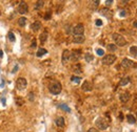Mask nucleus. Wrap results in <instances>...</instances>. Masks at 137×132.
Returning a JSON list of instances; mask_svg holds the SVG:
<instances>
[{
    "instance_id": "obj_1",
    "label": "nucleus",
    "mask_w": 137,
    "mask_h": 132,
    "mask_svg": "<svg viewBox=\"0 0 137 132\" xmlns=\"http://www.w3.org/2000/svg\"><path fill=\"white\" fill-rule=\"evenodd\" d=\"M49 90L52 94H59L62 90V86H61L60 82L58 81H53L50 85H49Z\"/></svg>"
},
{
    "instance_id": "obj_2",
    "label": "nucleus",
    "mask_w": 137,
    "mask_h": 132,
    "mask_svg": "<svg viewBox=\"0 0 137 132\" xmlns=\"http://www.w3.org/2000/svg\"><path fill=\"white\" fill-rule=\"evenodd\" d=\"M112 38H113V40L115 42V45L116 46H120V47H122V46H124L127 44L126 38H124L122 35H120V34L114 33L113 35H112Z\"/></svg>"
},
{
    "instance_id": "obj_3",
    "label": "nucleus",
    "mask_w": 137,
    "mask_h": 132,
    "mask_svg": "<svg viewBox=\"0 0 137 132\" xmlns=\"http://www.w3.org/2000/svg\"><path fill=\"white\" fill-rule=\"evenodd\" d=\"M95 125L100 130H106L108 127H109V122L104 117H98L96 119V122H95Z\"/></svg>"
},
{
    "instance_id": "obj_4",
    "label": "nucleus",
    "mask_w": 137,
    "mask_h": 132,
    "mask_svg": "<svg viewBox=\"0 0 137 132\" xmlns=\"http://www.w3.org/2000/svg\"><path fill=\"white\" fill-rule=\"evenodd\" d=\"M116 56L115 55H111V53H110V55H107V56H104L103 58H102V64L103 65H112L113 64V63L115 62V61H116Z\"/></svg>"
},
{
    "instance_id": "obj_5",
    "label": "nucleus",
    "mask_w": 137,
    "mask_h": 132,
    "mask_svg": "<svg viewBox=\"0 0 137 132\" xmlns=\"http://www.w3.org/2000/svg\"><path fill=\"white\" fill-rule=\"evenodd\" d=\"M121 67L124 68V69H128V68H134L137 67V64L134 61L130 60V59H123L121 61Z\"/></svg>"
},
{
    "instance_id": "obj_6",
    "label": "nucleus",
    "mask_w": 137,
    "mask_h": 132,
    "mask_svg": "<svg viewBox=\"0 0 137 132\" xmlns=\"http://www.w3.org/2000/svg\"><path fill=\"white\" fill-rule=\"evenodd\" d=\"M28 86V82L24 78H18L16 82V87L18 90H24Z\"/></svg>"
},
{
    "instance_id": "obj_7",
    "label": "nucleus",
    "mask_w": 137,
    "mask_h": 132,
    "mask_svg": "<svg viewBox=\"0 0 137 132\" xmlns=\"http://www.w3.org/2000/svg\"><path fill=\"white\" fill-rule=\"evenodd\" d=\"M83 33H84V26H83V24H81V23L75 25L74 28H73V34H74V36L83 35Z\"/></svg>"
},
{
    "instance_id": "obj_8",
    "label": "nucleus",
    "mask_w": 137,
    "mask_h": 132,
    "mask_svg": "<svg viewBox=\"0 0 137 132\" xmlns=\"http://www.w3.org/2000/svg\"><path fill=\"white\" fill-rule=\"evenodd\" d=\"M81 57V50L80 49H74L73 51H71V58L70 60L74 61V62H77L78 60Z\"/></svg>"
},
{
    "instance_id": "obj_9",
    "label": "nucleus",
    "mask_w": 137,
    "mask_h": 132,
    "mask_svg": "<svg viewBox=\"0 0 137 132\" xmlns=\"http://www.w3.org/2000/svg\"><path fill=\"white\" fill-rule=\"evenodd\" d=\"M29 11V6H28V3H26L25 1H21L20 4H19L18 6V13L21 14V15H24L26 14Z\"/></svg>"
},
{
    "instance_id": "obj_10",
    "label": "nucleus",
    "mask_w": 137,
    "mask_h": 132,
    "mask_svg": "<svg viewBox=\"0 0 137 132\" xmlns=\"http://www.w3.org/2000/svg\"><path fill=\"white\" fill-rule=\"evenodd\" d=\"M81 89L83 90V91L89 92V91H92L93 86H92V84L89 82V81H84V82H83V84L81 85Z\"/></svg>"
},
{
    "instance_id": "obj_11",
    "label": "nucleus",
    "mask_w": 137,
    "mask_h": 132,
    "mask_svg": "<svg viewBox=\"0 0 137 132\" xmlns=\"http://www.w3.org/2000/svg\"><path fill=\"white\" fill-rule=\"evenodd\" d=\"M70 58H71V51L68 50V49L63 50V53H62V63L63 64H65L67 62H68Z\"/></svg>"
},
{
    "instance_id": "obj_12",
    "label": "nucleus",
    "mask_w": 137,
    "mask_h": 132,
    "mask_svg": "<svg viewBox=\"0 0 137 132\" xmlns=\"http://www.w3.org/2000/svg\"><path fill=\"white\" fill-rule=\"evenodd\" d=\"M130 97H131V95H130V92H128V91L122 92V93L119 95V99H120V101L122 103H127L130 100Z\"/></svg>"
},
{
    "instance_id": "obj_13",
    "label": "nucleus",
    "mask_w": 137,
    "mask_h": 132,
    "mask_svg": "<svg viewBox=\"0 0 137 132\" xmlns=\"http://www.w3.org/2000/svg\"><path fill=\"white\" fill-rule=\"evenodd\" d=\"M85 40L83 35H79V36H74L73 37V42L75 43H82Z\"/></svg>"
},
{
    "instance_id": "obj_14",
    "label": "nucleus",
    "mask_w": 137,
    "mask_h": 132,
    "mask_svg": "<svg viewBox=\"0 0 137 132\" xmlns=\"http://www.w3.org/2000/svg\"><path fill=\"white\" fill-rule=\"evenodd\" d=\"M55 124L57 125V127H64V119H63L62 116H59V117H57V119H55Z\"/></svg>"
},
{
    "instance_id": "obj_15",
    "label": "nucleus",
    "mask_w": 137,
    "mask_h": 132,
    "mask_svg": "<svg viewBox=\"0 0 137 132\" xmlns=\"http://www.w3.org/2000/svg\"><path fill=\"white\" fill-rule=\"evenodd\" d=\"M31 28H32V31H38L39 29L41 28V23L39 21H35L31 25Z\"/></svg>"
},
{
    "instance_id": "obj_16",
    "label": "nucleus",
    "mask_w": 137,
    "mask_h": 132,
    "mask_svg": "<svg viewBox=\"0 0 137 132\" xmlns=\"http://www.w3.org/2000/svg\"><path fill=\"white\" fill-rule=\"evenodd\" d=\"M73 71H74L75 73H77V75H80V73L82 72V67H81V65H80L79 63L75 64L74 66H73Z\"/></svg>"
},
{
    "instance_id": "obj_17",
    "label": "nucleus",
    "mask_w": 137,
    "mask_h": 132,
    "mask_svg": "<svg viewBox=\"0 0 137 132\" xmlns=\"http://www.w3.org/2000/svg\"><path fill=\"white\" fill-rule=\"evenodd\" d=\"M100 14L103 15V16H106L107 18H111V17H112L111 11L108 9H100Z\"/></svg>"
},
{
    "instance_id": "obj_18",
    "label": "nucleus",
    "mask_w": 137,
    "mask_h": 132,
    "mask_svg": "<svg viewBox=\"0 0 137 132\" xmlns=\"http://www.w3.org/2000/svg\"><path fill=\"white\" fill-rule=\"evenodd\" d=\"M45 53H48V50L45 49V48H39L37 50V53H36V56H37L38 58L42 57V56H44Z\"/></svg>"
},
{
    "instance_id": "obj_19",
    "label": "nucleus",
    "mask_w": 137,
    "mask_h": 132,
    "mask_svg": "<svg viewBox=\"0 0 137 132\" xmlns=\"http://www.w3.org/2000/svg\"><path fill=\"white\" fill-rule=\"evenodd\" d=\"M48 39V31H43L40 36H39V40H40L41 43H44Z\"/></svg>"
},
{
    "instance_id": "obj_20",
    "label": "nucleus",
    "mask_w": 137,
    "mask_h": 132,
    "mask_svg": "<svg viewBox=\"0 0 137 132\" xmlns=\"http://www.w3.org/2000/svg\"><path fill=\"white\" fill-rule=\"evenodd\" d=\"M130 83V78L129 77H126V78H122L120 80V82H119V85L120 86H126V85H128Z\"/></svg>"
},
{
    "instance_id": "obj_21",
    "label": "nucleus",
    "mask_w": 137,
    "mask_h": 132,
    "mask_svg": "<svg viewBox=\"0 0 137 132\" xmlns=\"http://www.w3.org/2000/svg\"><path fill=\"white\" fill-rule=\"evenodd\" d=\"M127 119L130 124H135L136 123V117L133 115V114H128L127 115Z\"/></svg>"
},
{
    "instance_id": "obj_22",
    "label": "nucleus",
    "mask_w": 137,
    "mask_h": 132,
    "mask_svg": "<svg viewBox=\"0 0 137 132\" xmlns=\"http://www.w3.org/2000/svg\"><path fill=\"white\" fill-rule=\"evenodd\" d=\"M84 59H85L87 62H92V61L94 60V56H93L92 53H87L84 55Z\"/></svg>"
},
{
    "instance_id": "obj_23",
    "label": "nucleus",
    "mask_w": 137,
    "mask_h": 132,
    "mask_svg": "<svg viewBox=\"0 0 137 132\" xmlns=\"http://www.w3.org/2000/svg\"><path fill=\"white\" fill-rule=\"evenodd\" d=\"M18 24L20 26H24L26 24V18L25 17H21V18L18 19Z\"/></svg>"
},
{
    "instance_id": "obj_24",
    "label": "nucleus",
    "mask_w": 137,
    "mask_h": 132,
    "mask_svg": "<svg viewBox=\"0 0 137 132\" xmlns=\"http://www.w3.org/2000/svg\"><path fill=\"white\" fill-rule=\"evenodd\" d=\"M130 53L132 56H134V57H137V46H132L130 48Z\"/></svg>"
},
{
    "instance_id": "obj_25",
    "label": "nucleus",
    "mask_w": 137,
    "mask_h": 132,
    "mask_svg": "<svg viewBox=\"0 0 137 132\" xmlns=\"http://www.w3.org/2000/svg\"><path fill=\"white\" fill-rule=\"evenodd\" d=\"M71 81L74 83H76V84H79L80 81H81V79H80L79 77H76V75H73L72 78H71Z\"/></svg>"
},
{
    "instance_id": "obj_26",
    "label": "nucleus",
    "mask_w": 137,
    "mask_h": 132,
    "mask_svg": "<svg viewBox=\"0 0 137 132\" xmlns=\"http://www.w3.org/2000/svg\"><path fill=\"white\" fill-rule=\"evenodd\" d=\"M8 37H9V40L11 41V42H15V40H16V38H15V35H14V34L12 33V31H10V33H9Z\"/></svg>"
},
{
    "instance_id": "obj_27",
    "label": "nucleus",
    "mask_w": 137,
    "mask_h": 132,
    "mask_svg": "<svg viewBox=\"0 0 137 132\" xmlns=\"http://www.w3.org/2000/svg\"><path fill=\"white\" fill-rule=\"evenodd\" d=\"M108 49L110 51H115L117 49V46L115 45V44H109V45H108Z\"/></svg>"
},
{
    "instance_id": "obj_28",
    "label": "nucleus",
    "mask_w": 137,
    "mask_h": 132,
    "mask_svg": "<svg viewBox=\"0 0 137 132\" xmlns=\"http://www.w3.org/2000/svg\"><path fill=\"white\" fill-rule=\"evenodd\" d=\"M43 5H44V1H37L35 4V9H41Z\"/></svg>"
},
{
    "instance_id": "obj_29",
    "label": "nucleus",
    "mask_w": 137,
    "mask_h": 132,
    "mask_svg": "<svg viewBox=\"0 0 137 132\" xmlns=\"http://www.w3.org/2000/svg\"><path fill=\"white\" fill-rule=\"evenodd\" d=\"M16 104L18 105V106H22V105L24 104V101L21 99V97H17V99H16Z\"/></svg>"
},
{
    "instance_id": "obj_30",
    "label": "nucleus",
    "mask_w": 137,
    "mask_h": 132,
    "mask_svg": "<svg viewBox=\"0 0 137 132\" xmlns=\"http://www.w3.org/2000/svg\"><path fill=\"white\" fill-rule=\"evenodd\" d=\"M59 107H60L61 109L65 110V111H67V112H71V109L68 108V106H67V105H65V104H60V105H59Z\"/></svg>"
},
{
    "instance_id": "obj_31",
    "label": "nucleus",
    "mask_w": 137,
    "mask_h": 132,
    "mask_svg": "<svg viewBox=\"0 0 137 132\" xmlns=\"http://www.w3.org/2000/svg\"><path fill=\"white\" fill-rule=\"evenodd\" d=\"M96 53H97V55H98V56H103L104 55V50L101 49V48H97Z\"/></svg>"
},
{
    "instance_id": "obj_32",
    "label": "nucleus",
    "mask_w": 137,
    "mask_h": 132,
    "mask_svg": "<svg viewBox=\"0 0 137 132\" xmlns=\"http://www.w3.org/2000/svg\"><path fill=\"white\" fill-rule=\"evenodd\" d=\"M28 95H29V100H30L31 102H33L34 99H35V97H34V92H30Z\"/></svg>"
},
{
    "instance_id": "obj_33",
    "label": "nucleus",
    "mask_w": 137,
    "mask_h": 132,
    "mask_svg": "<svg viewBox=\"0 0 137 132\" xmlns=\"http://www.w3.org/2000/svg\"><path fill=\"white\" fill-rule=\"evenodd\" d=\"M51 16H52V13H51V11H49L48 13L45 14V16H44V19H45V20H49V19L51 18Z\"/></svg>"
},
{
    "instance_id": "obj_34",
    "label": "nucleus",
    "mask_w": 137,
    "mask_h": 132,
    "mask_svg": "<svg viewBox=\"0 0 137 132\" xmlns=\"http://www.w3.org/2000/svg\"><path fill=\"white\" fill-rule=\"evenodd\" d=\"M96 25L97 26H101L102 25V21L100 20V19H97V20H96Z\"/></svg>"
},
{
    "instance_id": "obj_35",
    "label": "nucleus",
    "mask_w": 137,
    "mask_h": 132,
    "mask_svg": "<svg viewBox=\"0 0 137 132\" xmlns=\"http://www.w3.org/2000/svg\"><path fill=\"white\" fill-rule=\"evenodd\" d=\"M91 3H92V4H93V5H94V6H98V4H99V1H98V0H97V1H92Z\"/></svg>"
},
{
    "instance_id": "obj_36",
    "label": "nucleus",
    "mask_w": 137,
    "mask_h": 132,
    "mask_svg": "<svg viewBox=\"0 0 137 132\" xmlns=\"http://www.w3.org/2000/svg\"><path fill=\"white\" fill-rule=\"evenodd\" d=\"M32 47H33V48H35L36 47V40H35V39H34V40L33 41H32Z\"/></svg>"
},
{
    "instance_id": "obj_37",
    "label": "nucleus",
    "mask_w": 137,
    "mask_h": 132,
    "mask_svg": "<svg viewBox=\"0 0 137 132\" xmlns=\"http://www.w3.org/2000/svg\"><path fill=\"white\" fill-rule=\"evenodd\" d=\"M112 3H113V0H108V1H106V5H111Z\"/></svg>"
},
{
    "instance_id": "obj_38",
    "label": "nucleus",
    "mask_w": 137,
    "mask_h": 132,
    "mask_svg": "<svg viewBox=\"0 0 137 132\" xmlns=\"http://www.w3.org/2000/svg\"><path fill=\"white\" fill-rule=\"evenodd\" d=\"M88 132H98V131H97V129H95V128H90Z\"/></svg>"
},
{
    "instance_id": "obj_39",
    "label": "nucleus",
    "mask_w": 137,
    "mask_h": 132,
    "mask_svg": "<svg viewBox=\"0 0 137 132\" xmlns=\"http://www.w3.org/2000/svg\"><path fill=\"white\" fill-rule=\"evenodd\" d=\"M120 16H121V17H124V16H127V13H126V11H121V13H120Z\"/></svg>"
},
{
    "instance_id": "obj_40",
    "label": "nucleus",
    "mask_w": 137,
    "mask_h": 132,
    "mask_svg": "<svg viewBox=\"0 0 137 132\" xmlns=\"http://www.w3.org/2000/svg\"><path fill=\"white\" fill-rule=\"evenodd\" d=\"M133 26H134V28H137V20L133 22Z\"/></svg>"
},
{
    "instance_id": "obj_41",
    "label": "nucleus",
    "mask_w": 137,
    "mask_h": 132,
    "mask_svg": "<svg viewBox=\"0 0 137 132\" xmlns=\"http://www.w3.org/2000/svg\"><path fill=\"white\" fill-rule=\"evenodd\" d=\"M17 69H18V66L16 65V66H15V68H14V70H13V73H15V72L17 71Z\"/></svg>"
},
{
    "instance_id": "obj_42",
    "label": "nucleus",
    "mask_w": 137,
    "mask_h": 132,
    "mask_svg": "<svg viewBox=\"0 0 137 132\" xmlns=\"http://www.w3.org/2000/svg\"><path fill=\"white\" fill-rule=\"evenodd\" d=\"M2 56H3V51L0 49V58H2Z\"/></svg>"
},
{
    "instance_id": "obj_43",
    "label": "nucleus",
    "mask_w": 137,
    "mask_h": 132,
    "mask_svg": "<svg viewBox=\"0 0 137 132\" xmlns=\"http://www.w3.org/2000/svg\"><path fill=\"white\" fill-rule=\"evenodd\" d=\"M136 116H137V112H136Z\"/></svg>"
}]
</instances>
